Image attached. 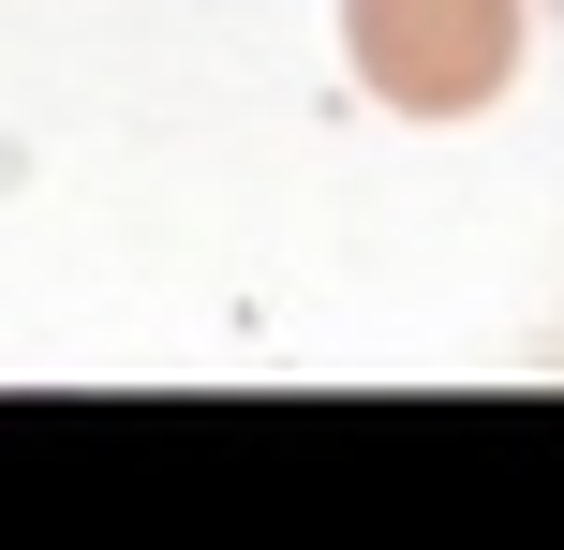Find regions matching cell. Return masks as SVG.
Returning a JSON list of instances; mask_svg holds the SVG:
<instances>
[{"mask_svg":"<svg viewBox=\"0 0 564 550\" xmlns=\"http://www.w3.org/2000/svg\"><path fill=\"white\" fill-rule=\"evenodd\" d=\"M341 75L387 119H490L520 89V0H341Z\"/></svg>","mask_w":564,"mask_h":550,"instance_id":"6da1fadb","label":"cell"}]
</instances>
